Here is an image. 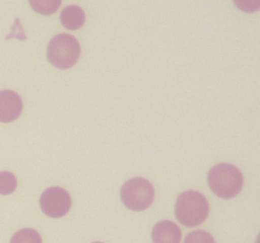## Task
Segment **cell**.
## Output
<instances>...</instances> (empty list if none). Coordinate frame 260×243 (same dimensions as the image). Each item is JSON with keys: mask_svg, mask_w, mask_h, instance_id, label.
Segmentation results:
<instances>
[{"mask_svg": "<svg viewBox=\"0 0 260 243\" xmlns=\"http://www.w3.org/2000/svg\"><path fill=\"white\" fill-rule=\"evenodd\" d=\"M207 180L213 194L221 199H231L236 196L244 185V177L240 170L230 164L213 166L208 172Z\"/></svg>", "mask_w": 260, "mask_h": 243, "instance_id": "cell-1", "label": "cell"}, {"mask_svg": "<svg viewBox=\"0 0 260 243\" xmlns=\"http://www.w3.org/2000/svg\"><path fill=\"white\" fill-rule=\"evenodd\" d=\"M210 205L205 195L197 191H184L175 202V217L185 227H197L205 222Z\"/></svg>", "mask_w": 260, "mask_h": 243, "instance_id": "cell-2", "label": "cell"}, {"mask_svg": "<svg viewBox=\"0 0 260 243\" xmlns=\"http://www.w3.org/2000/svg\"><path fill=\"white\" fill-rule=\"evenodd\" d=\"M80 56V45L74 35L61 33L50 40L47 47V58L55 67L66 70L78 62Z\"/></svg>", "mask_w": 260, "mask_h": 243, "instance_id": "cell-3", "label": "cell"}, {"mask_svg": "<svg viewBox=\"0 0 260 243\" xmlns=\"http://www.w3.org/2000/svg\"><path fill=\"white\" fill-rule=\"evenodd\" d=\"M155 191L151 182L142 177H135L124 182L121 189V200L124 207L134 212L147 209L154 201Z\"/></svg>", "mask_w": 260, "mask_h": 243, "instance_id": "cell-4", "label": "cell"}, {"mask_svg": "<svg viewBox=\"0 0 260 243\" xmlns=\"http://www.w3.org/2000/svg\"><path fill=\"white\" fill-rule=\"evenodd\" d=\"M42 212L50 218H61L71 208V197L65 189L58 186L48 187L42 192L40 199Z\"/></svg>", "mask_w": 260, "mask_h": 243, "instance_id": "cell-5", "label": "cell"}, {"mask_svg": "<svg viewBox=\"0 0 260 243\" xmlns=\"http://www.w3.org/2000/svg\"><path fill=\"white\" fill-rule=\"evenodd\" d=\"M23 110V101L15 91H0V122L10 123L18 119Z\"/></svg>", "mask_w": 260, "mask_h": 243, "instance_id": "cell-6", "label": "cell"}, {"mask_svg": "<svg viewBox=\"0 0 260 243\" xmlns=\"http://www.w3.org/2000/svg\"><path fill=\"white\" fill-rule=\"evenodd\" d=\"M151 238L154 243H180L182 230L170 220H161L152 228Z\"/></svg>", "mask_w": 260, "mask_h": 243, "instance_id": "cell-7", "label": "cell"}, {"mask_svg": "<svg viewBox=\"0 0 260 243\" xmlns=\"http://www.w3.org/2000/svg\"><path fill=\"white\" fill-rule=\"evenodd\" d=\"M60 20L66 29L76 30L85 23V13L78 5H70L61 12Z\"/></svg>", "mask_w": 260, "mask_h": 243, "instance_id": "cell-8", "label": "cell"}, {"mask_svg": "<svg viewBox=\"0 0 260 243\" xmlns=\"http://www.w3.org/2000/svg\"><path fill=\"white\" fill-rule=\"evenodd\" d=\"M30 8L36 13L42 15L53 14L58 10L62 0H28Z\"/></svg>", "mask_w": 260, "mask_h": 243, "instance_id": "cell-9", "label": "cell"}, {"mask_svg": "<svg viewBox=\"0 0 260 243\" xmlns=\"http://www.w3.org/2000/svg\"><path fill=\"white\" fill-rule=\"evenodd\" d=\"M10 243H42L40 233L30 228L18 230L10 239Z\"/></svg>", "mask_w": 260, "mask_h": 243, "instance_id": "cell-10", "label": "cell"}, {"mask_svg": "<svg viewBox=\"0 0 260 243\" xmlns=\"http://www.w3.org/2000/svg\"><path fill=\"white\" fill-rule=\"evenodd\" d=\"M17 189V179L9 171L0 172V195H9Z\"/></svg>", "mask_w": 260, "mask_h": 243, "instance_id": "cell-11", "label": "cell"}, {"mask_svg": "<svg viewBox=\"0 0 260 243\" xmlns=\"http://www.w3.org/2000/svg\"><path fill=\"white\" fill-rule=\"evenodd\" d=\"M184 243H216L215 238L206 230H194L190 232L185 238Z\"/></svg>", "mask_w": 260, "mask_h": 243, "instance_id": "cell-12", "label": "cell"}, {"mask_svg": "<svg viewBox=\"0 0 260 243\" xmlns=\"http://www.w3.org/2000/svg\"><path fill=\"white\" fill-rule=\"evenodd\" d=\"M234 4L245 13H255L260 10V0H234Z\"/></svg>", "mask_w": 260, "mask_h": 243, "instance_id": "cell-13", "label": "cell"}, {"mask_svg": "<svg viewBox=\"0 0 260 243\" xmlns=\"http://www.w3.org/2000/svg\"><path fill=\"white\" fill-rule=\"evenodd\" d=\"M255 243H260V233L258 234V237H256V242Z\"/></svg>", "mask_w": 260, "mask_h": 243, "instance_id": "cell-14", "label": "cell"}, {"mask_svg": "<svg viewBox=\"0 0 260 243\" xmlns=\"http://www.w3.org/2000/svg\"><path fill=\"white\" fill-rule=\"evenodd\" d=\"M93 243H102V242H93Z\"/></svg>", "mask_w": 260, "mask_h": 243, "instance_id": "cell-15", "label": "cell"}]
</instances>
